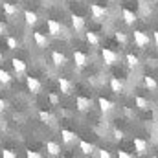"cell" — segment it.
<instances>
[{
    "mask_svg": "<svg viewBox=\"0 0 158 158\" xmlns=\"http://www.w3.org/2000/svg\"><path fill=\"white\" fill-rule=\"evenodd\" d=\"M114 37H116V40H118L119 44H123V46L127 44V33H123V31H116Z\"/></svg>",
    "mask_w": 158,
    "mask_h": 158,
    "instance_id": "4316f807",
    "label": "cell"
},
{
    "mask_svg": "<svg viewBox=\"0 0 158 158\" xmlns=\"http://www.w3.org/2000/svg\"><path fill=\"white\" fill-rule=\"evenodd\" d=\"M143 83H145V86H147L149 90H156V88H158L156 79L151 77V76H145V77H143Z\"/></svg>",
    "mask_w": 158,
    "mask_h": 158,
    "instance_id": "d4e9b609",
    "label": "cell"
},
{
    "mask_svg": "<svg viewBox=\"0 0 158 158\" xmlns=\"http://www.w3.org/2000/svg\"><path fill=\"white\" fill-rule=\"evenodd\" d=\"M2 9H4V13L7 17H15L19 13V7L15 4H11V2H2Z\"/></svg>",
    "mask_w": 158,
    "mask_h": 158,
    "instance_id": "7c38bea8",
    "label": "cell"
},
{
    "mask_svg": "<svg viewBox=\"0 0 158 158\" xmlns=\"http://www.w3.org/2000/svg\"><path fill=\"white\" fill-rule=\"evenodd\" d=\"M39 118H40V121H44V123H52V121H50L52 116H50V112H46V110H39Z\"/></svg>",
    "mask_w": 158,
    "mask_h": 158,
    "instance_id": "f1b7e54d",
    "label": "cell"
},
{
    "mask_svg": "<svg viewBox=\"0 0 158 158\" xmlns=\"http://www.w3.org/2000/svg\"><path fill=\"white\" fill-rule=\"evenodd\" d=\"M79 149H81L85 155H92V153H94V145H92V143H88V142H85V140H81V142H79Z\"/></svg>",
    "mask_w": 158,
    "mask_h": 158,
    "instance_id": "7402d4cb",
    "label": "cell"
},
{
    "mask_svg": "<svg viewBox=\"0 0 158 158\" xmlns=\"http://www.w3.org/2000/svg\"><path fill=\"white\" fill-rule=\"evenodd\" d=\"M52 63H53L55 66H64V64H66V55L55 50V52H52Z\"/></svg>",
    "mask_w": 158,
    "mask_h": 158,
    "instance_id": "30bf717a",
    "label": "cell"
},
{
    "mask_svg": "<svg viewBox=\"0 0 158 158\" xmlns=\"http://www.w3.org/2000/svg\"><path fill=\"white\" fill-rule=\"evenodd\" d=\"M2 59H4V55H2V52H0V63H2Z\"/></svg>",
    "mask_w": 158,
    "mask_h": 158,
    "instance_id": "f35d334b",
    "label": "cell"
},
{
    "mask_svg": "<svg viewBox=\"0 0 158 158\" xmlns=\"http://www.w3.org/2000/svg\"><path fill=\"white\" fill-rule=\"evenodd\" d=\"M26 156L28 158H39L40 153H37V151H26Z\"/></svg>",
    "mask_w": 158,
    "mask_h": 158,
    "instance_id": "1f68e13d",
    "label": "cell"
},
{
    "mask_svg": "<svg viewBox=\"0 0 158 158\" xmlns=\"http://www.w3.org/2000/svg\"><path fill=\"white\" fill-rule=\"evenodd\" d=\"M85 37H86V42H88L90 46H98V44H99V37H98L94 31H86Z\"/></svg>",
    "mask_w": 158,
    "mask_h": 158,
    "instance_id": "cb8c5ba5",
    "label": "cell"
},
{
    "mask_svg": "<svg viewBox=\"0 0 158 158\" xmlns=\"http://www.w3.org/2000/svg\"><path fill=\"white\" fill-rule=\"evenodd\" d=\"M134 105H136L140 110H147V109L151 107V105H149V101H147L145 98H142V96H136V98H134Z\"/></svg>",
    "mask_w": 158,
    "mask_h": 158,
    "instance_id": "ffe728a7",
    "label": "cell"
},
{
    "mask_svg": "<svg viewBox=\"0 0 158 158\" xmlns=\"http://www.w3.org/2000/svg\"><path fill=\"white\" fill-rule=\"evenodd\" d=\"M76 107H77V110L85 112V110H88L92 107V99L90 98H85V96H77L76 98Z\"/></svg>",
    "mask_w": 158,
    "mask_h": 158,
    "instance_id": "5b68a950",
    "label": "cell"
},
{
    "mask_svg": "<svg viewBox=\"0 0 158 158\" xmlns=\"http://www.w3.org/2000/svg\"><path fill=\"white\" fill-rule=\"evenodd\" d=\"M6 44H7L9 50H17V48H19V42H17L15 37H7V39H6Z\"/></svg>",
    "mask_w": 158,
    "mask_h": 158,
    "instance_id": "83f0119b",
    "label": "cell"
},
{
    "mask_svg": "<svg viewBox=\"0 0 158 158\" xmlns=\"http://www.w3.org/2000/svg\"><path fill=\"white\" fill-rule=\"evenodd\" d=\"M11 74H9V72H6V70H4V68H0V83H2V85H7V83H11Z\"/></svg>",
    "mask_w": 158,
    "mask_h": 158,
    "instance_id": "484cf974",
    "label": "cell"
},
{
    "mask_svg": "<svg viewBox=\"0 0 158 158\" xmlns=\"http://www.w3.org/2000/svg\"><path fill=\"white\" fill-rule=\"evenodd\" d=\"M2 156H4V158H15L17 155H15V153H11L9 149H2Z\"/></svg>",
    "mask_w": 158,
    "mask_h": 158,
    "instance_id": "4dcf8cb0",
    "label": "cell"
},
{
    "mask_svg": "<svg viewBox=\"0 0 158 158\" xmlns=\"http://www.w3.org/2000/svg\"><path fill=\"white\" fill-rule=\"evenodd\" d=\"M153 2H158V0H153Z\"/></svg>",
    "mask_w": 158,
    "mask_h": 158,
    "instance_id": "60d3db41",
    "label": "cell"
},
{
    "mask_svg": "<svg viewBox=\"0 0 158 158\" xmlns=\"http://www.w3.org/2000/svg\"><path fill=\"white\" fill-rule=\"evenodd\" d=\"M57 85H59L61 94H64V96H70V94H72V83L66 77H59L57 79Z\"/></svg>",
    "mask_w": 158,
    "mask_h": 158,
    "instance_id": "52a82bcc",
    "label": "cell"
},
{
    "mask_svg": "<svg viewBox=\"0 0 158 158\" xmlns=\"http://www.w3.org/2000/svg\"><path fill=\"white\" fill-rule=\"evenodd\" d=\"M74 63L77 64L79 68L86 66V63H88V57H86V53H85V52H79V50H76V52H74Z\"/></svg>",
    "mask_w": 158,
    "mask_h": 158,
    "instance_id": "9c48e42d",
    "label": "cell"
},
{
    "mask_svg": "<svg viewBox=\"0 0 158 158\" xmlns=\"http://www.w3.org/2000/svg\"><path fill=\"white\" fill-rule=\"evenodd\" d=\"M134 44H136L138 48H145V46L149 44V37H147L143 31L136 30V31H134Z\"/></svg>",
    "mask_w": 158,
    "mask_h": 158,
    "instance_id": "8992f818",
    "label": "cell"
},
{
    "mask_svg": "<svg viewBox=\"0 0 158 158\" xmlns=\"http://www.w3.org/2000/svg\"><path fill=\"white\" fill-rule=\"evenodd\" d=\"M121 17H123V22H125L127 26H132V24L136 22V15H134L131 9H127V7H123V11H121Z\"/></svg>",
    "mask_w": 158,
    "mask_h": 158,
    "instance_id": "8fae6325",
    "label": "cell"
},
{
    "mask_svg": "<svg viewBox=\"0 0 158 158\" xmlns=\"http://www.w3.org/2000/svg\"><path fill=\"white\" fill-rule=\"evenodd\" d=\"M99 156H101V158H109V156H110V153H109V151H105V149H101V151H99Z\"/></svg>",
    "mask_w": 158,
    "mask_h": 158,
    "instance_id": "e575fe53",
    "label": "cell"
},
{
    "mask_svg": "<svg viewBox=\"0 0 158 158\" xmlns=\"http://www.w3.org/2000/svg\"><path fill=\"white\" fill-rule=\"evenodd\" d=\"M101 57H103L105 64H109V66H112V64L118 63V53L114 50H110V48H103L101 50Z\"/></svg>",
    "mask_w": 158,
    "mask_h": 158,
    "instance_id": "6da1fadb",
    "label": "cell"
},
{
    "mask_svg": "<svg viewBox=\"0 0 158 158\" xmlns=\"http://www.w3.org/2000/svg\"><path fill=\"white\" fill-rule=\"evenodd\" d=\"M118 156L119 158H131V155H129L127 151H118Z\"/></svg>",
    "mask_w": 158,
    "mask_h": 158,
    "instance_id": "836d02e7",
    "label": "cell"
},
{
    "mask_svg": "<svg viewBox=\"0 0 158 158\" xmlns=\"http://www.w3.org/2000/svg\"><path fill=\"white\" fill-rule=\"evenodd\" d=\"M98 105H99L101 112H110V110L114 109V103H112L110 99H105V98H99V99H98Z\"/></svg>",
    "mask_w": 158,
    "mask_h": 158,
    "instance_id": "2e32d148",
    "label": "cell"
},
{
    "mask_svg": "<svg viewBox=\"0 0 158 158\" xmlns=\"http://www.w3.org/2000/svg\"><path fill=\"white\" fill-rule=\"evenodd\" d=\"M33 40H35V44H37L39 48H46V46H48V39H46V35L40 33V31H35V33H33Z\"/></svg>",
    "mask_w": 158,
    "mask_h": 158,
    "instance_id": "d6986e66",
    "label": "cell"
},
{
    "mask_svg": "<svg viewBox=\"0 0 158 158\" xmlns=\"http://www.w3.org/2000/svg\"><path fill=\"white\" fill-rule=\"evenodd\" d=\"M125 61H127V64H129L131 68H134V66L140 64V59H138L134 53H127V55H125Z\"/></svg>",
    "mask_w": 158,
    "mask_h": 158,
    "instance_id": "603a6c76",
    "label": "cell"
},
{
    "mask_svg": "<svg viewBox=\"0 0 158 158\" xmlns=\"http://www.w3.org/2000/svg\"><path fill=\"white\" fill-rule=\"evenodd\" d=\"M26 86H28V90L31 92V94H39L40 90H42V85H40V81L37 77H26Z\"/></svg>",
    "mask_w": 158,
    "mask_h": 158,
    "instance_id": "277c9868",
    "label": "cell"
},
{
    "mask_svg": "<svg viewBox=\"0 0 158 158\" xmlns=\"http://www.w3.org/2000/svg\"><path fill=\"white\" fill-rule=\"evenodd\" d=\"M4 110H6V101H4V99L0 98V114H2Z\"/></svg>",
    "mask_w": 158,
    "mask_h": 158,
    "instance_id": "d590c367",
    "label": "cell"
},
{
    "mask_svg": "<svg viewBox=\"0 0 158 158\" xmlns=\"http://www.w3.org/2000/svg\"><path fill=\"white\" fill-rule=\"evenodd\" d=\"M109 2H116V0H109Z\"/></svg>",
    "mask_w": 158,
    "mask_h": 158,
    "instance_id": "ab89813d",
    "label": "cell"
},
{
    "mask_svg": "<svg viewBox=\"0 0 158 158\" xmlns=\"http://www.w3.org/2000/svg\"><path fill=\"white\" fill-rule=\"evenodd\" d=\"M11 64H13V70L17 72V74H24L26 72V63L22 61V59H11Z\"/></svg>",
    "mask_w": 158,
    "mask_h": 158,
    "instance_id": "ac0fdd59",
    "label": "cell"
},
{
    "mask_svg": "<svg viewBox=\"0 0 158 158\" xmlns=\"http://www.w3.org/2000/svg\"><path fill=\"white\" fill-rule=\"evenodd\" d=\"M153 37H155V44H156V48H158V31L153 33Z\"/></svg>",
    "mask_w": 158,
    "mask_h": 158,
    "instance_id": "8d00e7d4",
    "label": "cell"
},
{
    "mask_svg": "<svg viewBox=\"0 0 158 158\" xmlns=\"http://www.w3.org/2000/svg\"><path fill=\"white\" fill-rule=\"evenodd\" d=\"M132 145H134V151H136L138 155H145V153H147V142H145L143 138H134Z\"/></svg>",
    "mask_w": 158,
    "mask_h": 158,
    "instance_id": "ba28073f",
    "label": "cell"
},
{
    "mask_svg": "<svg viewBox=\"0 0 158 158\" xmlns=\"http://www.w3.org/2000/svg\"><path fill=\"white\" fill-rule=\"evenodd\" d=\"M4 30H6V28H4V24H2V22H0V35H2V33H4Z\"/></svg>",
    "mask_w": 158,
    "mask_h": 158,
    "instance_id": "74e56055",
    "label": "cell"
},
{
    "mask_svg": "<svg viewBox=\"0 0 158 158\" xmlns=\"http://www.w3.org/2000/svg\"><path fill=\"white\" fill-rule=\"evenodd\" d=\"M110 88H112L114 94H121V92H123V83H121L118 77H112L110 79Z\"/></svg>",
    "mask_w": 158,
    "mask_h": 158,
    "instance_id": "44dd1931",
    "label": "cell"
},
{
    "mask_svg": "<svg viewBox=\"0 0 158 158\" xmlns=\"http://www.w3.org/2000/svg\"><path fill=\"white\" fill-rule=\"evenodd\" d=\"M24 20H26V24H28V26H35V24L39 22V17H37V13H35V11L26 9V11H24Z\"/></svg>",
    "mask_w": 158,
    "mask_h": 158,
    "instance_id": "4fadbf2b",
    "label": "cell"
},
{
    "mask_svg": "<svg viewBox=\"0 0 158 158\" xmlns=\"http://www.w3.org/2000/svg\"><path fill=\"white\" fill-rule=\"evenodd\" d=\"M61 138H63V142H64V143H72V142H76L77 134H76L74 131H68V129H61Z\"/></svg>",
    "mask_w": 158,
    "mask_h": 158,
    "instance_id": "5bb4252c",
    "label": "cell"
},
{
    "mask_svg": "<svg viewBox=\"0 0 158 158\" xmlns=\"http://www.w3.org/2000/svg\"><path fill=\"white\" fill-rule=\"evenodd\" d=\"M46 151H48V155H52V156H57L59 153H61V145L57 143V142H46Z\"/></svg>",
    "mask_w": 158,
    "mask_h": 158,
    "instance_id": "e0dca14e",
    "label": "cell"
},
{
    "mask_svg": "<svg viewBox=\"0 0 158 158\" xmlns=\"http://www.w3.org/2000/svg\"><path fill=\"white\" fill-rule=\"evenodd\" d=\"M70 19H72V26H74V30H76V31L85 30V19H83L81 15H76V13H74Z\"/></svg>",
    "mask_w": 158,
    "mask_h": 158,
    "instance_id": "9a60e30c",
    "label": "cell"
},
{
    "mask_svg": "<svg viewBox=\"0 0 158 158\" xmlns=\"http://www.w3.org/2000/svg\"><path fill=\"white\" fill-rule=\"evenodd\" d=\"M90 13H92V17L96 20H103L107 17V9L103 6H99V4H90Z\"/></svg>",
    "mask_w": 158,
    "mask_h": 158,
    "instance_id": "3957f363",
    "label": "cell"
},
{
    "mask_svg": "<svg viewBox=\"0 0 158 158\" xmlns=\"http://www.w3.org/2000/svg\"><path fill=\"white\" fill-rule=\"evenodd\" d=\"M46 26H48V33L52 35V37H59L61 35V22H57L55 19H48L46 20Z\"/></svg>",
    "mask_w": 158,
    "mask_h": 158,
    "instance_id": "7a4b0ae2",
    "label": "cell"
},
{
    "mask_svg": "<svg viewBox=\"0 0 158 158\" xmlns=\"http://www.w3.org/2000/svg\"><path fill=\"white\" fill-rule=\"evenodd\" d=\"M48 98H50V103H52V105H57V103H59V96H57V94H53V92H52Z\"/></svg>",
    "mask_w": 158,
    "mask_h": 158,
    "instance_id": "f546056e",
    "label": "cell"
},
{
    "mask_svg": "<svg viewBox=\"0 0 158 158\" xmlns=\"http://www.w3.org/2000/svg\"><path fill=\"white\" fill-rule=\"evenodd\" d=\"M114 138H116V140H123V131L116 129V131H114Z\"/></svg>",
    "mask_w": 158,
    "mask_h": 158,
    "instance_id": "d6a6232c",
    "label": "cell"
}]
</instances>
